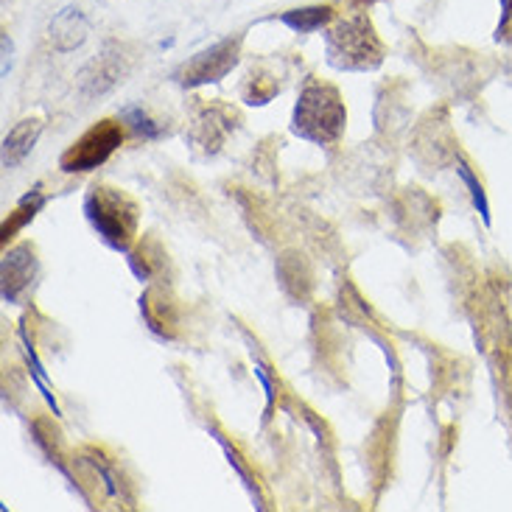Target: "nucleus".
<instances>
[{
    "mask_svg": "<svg viewBox=\"0 0 512 512\" xmlns=\"http://www.w3.org/2000/svg\"><path fill=\"white\" fill-rule=\"evenodd\" d=\"M347 107L339 87L331 82H322L308 76L300 87L297 107L291 115V132L297 138L317 143V146H331L345 135Z\"/></svg>",
    "mask_w": 512,
    "mask_h": 512,
    "instance_id": "1",
    "label": "nucleus"
},
{
    "mask_svg": "<svg viewBox=\"0 0 512 512\" xmlns=\"http://www.w3.org/2000/svg\"><path fill=\"white\" fill-rule=\"evenodd\" d=\"M384 40L378 37L373 20L367 12H353L333 17L325 28V56L328 65L347 73H367L384 62Z\"/></svg>",
    "mask_w": 512,
    "mask_h": 512,
    "instance_id": "2",
    "label": "nucleus"
},
{
    "mask_svg": "<svg viewBox=\"0 0 512 512\" xmlns=\"http://www.w3.org/2000/svg\"><path fill=\"white\" fill-rule=\"evenodd\" d=\"M84 216L107 247L132 252L140 227V205L126 191L112 185H93L90 194L84 196Z\"/></svg>",
    "mask_w": 512,
    "mask_h": 512,
    "instance_id": "3",
    "label": "nucleus"
},
{
    "mask_svg": "<svg viewBox=\"0 0 512 512\" xmlns=\"http://www.w3.org/2000/svg\"><path fill=\"white\" fill-rule=\"evenodd\" d=\"M124 143V121L118 118H101L84 132L82 138L73 140L65 154L59 157V168L65 174H84L93 168L104 166L115 149Z\"/></svg>",
    "mask_w": 512,
    "mask_h": 512,
    "instance_id": "4",
    "label": "nucleus"
},
{
    "mask_svg": "<svg viewBox=\"0 0 512 512\" xmlns=\"http://www.w3.org/2000/svg\"><path fill=\"white\" fill-rule=\"evenodd\" d=\"M238 56H241V37H224L205 51H199L191 62H185L177 70V82L182 87L222 82L224 76L238 65Z\"/></svg>",
    "mask_w": 512,
    "mask_h": 512,
    "instance_id": "5",
    "label": "nucleus"
},
{
    "mask_svg": "<svg viewBox=\"0 0 512 512\" xmlns=\"http://www.w3.org/2000/svg\"><path fill=\"white\" fill-rule=\"evenodd\" d=\"M126 70H129V65H126V56L121 51V45L118 42H107V48L82 68V73H79V87H82L87 96H101V93L112 90L118 82H124Z\"/></svg>",
    "mask_w": 512,
    "mask_h": 512,
    "instance_id": "6",
    "label": "nucleus"
},
{
    "mask_svg": "<svg viewBox=\"0 0 512 512\" xmlns=\"http://www.w3.org/2000/svg\"><path fill=\"white\" fill-rule=\"evenodd\" d=\"M40 272L37 250L31 244H17L14 250L3 255V300L17 303L26 294Z\"/></svg>",
    "mask_w": 512,
    "mask_h": 512,
    "instance_id": "7",
    "label": "nucleus"
},
{
    "mask_svg": "<svg viewBox=\"0 0 512 512\" xmlns=\"http://www.w3.org/2000/svg\"><path fill=\"white\" fill-rule=\"evenodd\" d=\"M233 121H236V112L230 110V107H224V104H205L199 115H196L194 129H191V138L205 149V152H219V146H222L227 135L233 132Z\"/></svg>",
    "mask_w": 512,
    "mask_h": 512,
    "instance_id": "8",
    "label": "nucleus"
},
{
    "mask_svg": "<svg viewBox=\"0 0 512 512\" xmlns=\"http://www.w3.org/2000/svg\"><path fill=\"white\" fill-rule=\"evenodd\" d=\"M87 20L84 14L76 9V6H65L62 12L56 14L48 26V34H51V45H54L59 54H68V51H76L84 40H87Z\"/></svg>",
    "mask_w": 512,
    "mask_h": 512,
    "instance_id": "9",
    "label": "nucleus"
},
{
    "mask_svg": "<svg viewBox=\"0 0 512 512\" xmlns=\"http://www.w3.org/2000/svg\"><path fill=\"white\" fill-rule=\"evenodd\" d=\"M42 118H23L20 124L14 126L12 132L3 138V168L20 166L26 160L31 149L37 146V140L42 135Z\"/></svg>",
    "mask_w": 512,
    "mask_h": 512,
    "instance_id": "10",
    "label": "nucleus"
},
{
    "mask_svg": "<svg viewBox=\"0 0 512 512\" xmlns=\"http://www.w3.org/2000/svg\"><path fill=\"white\" fill-rule=\"evenodd\" d=\"M333 6H303V9H289V12L280 14V23L289 26L291 31L297 34H311V31H319V28H328L333 23Z\"/></svg>",
    "mask_w": 512,
    "mask_h": 512,
    "instance_id": "11",
    "label": "nucleus"
},
{
    "mask_svg": "<svg viewBox=\"0 0 512 512\" xmlns=\"http://www.w3.org/2000/svg\"><path fill=\"white\" fill-rule=\"evenodd\" d=\"M45 205V196L40 194V191H34V194L23 196V202L17 205V210L14 213H9V219H6V224H3V241H9V238H14V233L23 227V224H28L34 216H37V210Z\"/></svg>",
    "mask_w": 512,
    "mask_h": 512,
    "instance_id": "12",
    "label": "nucleus"
},
{
    "mask_svg": "<svg viewBox=\"0 0 512 512\" xmlns=\"http://www.w3.org/2000/svg\"><path fill=\"white\" fill-rule=\"evenodd\" d=\"M121 121L132 126V129H135L138 135H143L146 140H154L163 135V126L154 124L152 118L146 115V110H140V107H129V110L121 112Z\"/></svg>",
    "mask_w": 512,
    "mask_h": 512,
    "instance_id": "13",
    "label": "nucleus"
},
{
    "mask_svg": "<svg viewBox=\"0 0 512 512\" xmlns=\"http://www.w3.org/2000/svg\"><path fill=\"white\" fill-rule=\"evenodd\" d=\"M457 171L459 177L465 180V185L471 188V196H473V205L479 208V216H482V222L490 224V205H487V196H485V188H482V182L473 177V171L462 160H457Z\"/></svg>",
    "mask_w": 512,
    "mask_h": 512,
    "instance_id": "14",
    "label": "nucleus"
},
{
    "mask_svg": "<svg viewBox=\"0 0 512 512\" xmlns=\"http://www.w3.org/2000/svg\"><path fill=\"white\" fill-rule=\"evenodd\" d=\"M255 375H258V381L263 384V392H266V417H269L272 415V409H275V387H272L269 375L263 373L261 364H255Z\"/></svg>",
    "mask_w": 512,
    "mask_h": 512,
    "instance_id": "15",
    "label": "nucleus"
},
{
    "mask_svg": "<svg viewBox=\"0 0 512 512\" xmlns=\"http://www.w3.org/2000/svg\"><path fill=\"white\" fill-rule=\"evenodd\" d=\"M359 3H373V0H359Z\"/></svg>",
    "mask_w": 512,
    "mask_h": 512,
    "instance_id": "16",
    "label": "nucleus"
}]
</instances>
